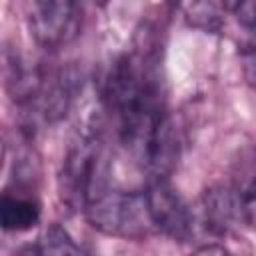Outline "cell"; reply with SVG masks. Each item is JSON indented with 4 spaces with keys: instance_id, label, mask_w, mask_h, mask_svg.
Masks as SVG:
<instances>
[{
    "instance_id": "9",
    "label": "cell",
    "mask_w": 256,
    "mask_h": 256,
    "mask_svg": "<svg viewBox=\"0 0 256 256\" xmlns=\"http://www.w3.org/2000/svg\"><path fill=\"white\" fill-rule=\"evenodd\" d=\"M244 30H246V40L240 48L242 68H244L246 80L252 86H256V26L254 28H244Z\"/></svg>"
},
{
    "instance_id": "6",
    "label": "cell",
    "mask_w": 256,
    "mask_h": 256,
    "mask_svg": "<svg viewBox=\"0 0 256 256\" xmlns=\"http://www.w3.org/2000/svg\"><path fill=\"white\" fill-rule=\"evenodd\" d=\"M202 218L212 234H226L238 222H244L240 190L230 186H214L202 196Z\"/></svg>"
},
{
    "instance_id": "2",
    "label": "cell",
    "mask_w": 256,
    "mask_h": 256,
    "mask_svg": "<svg viewBox=\"0 0 256 256\" xmlns=\"http://www.w3.org/2000/svg\"><path fill=\"white\" fill-rule=\"evenodd\" d=\"M60 198L68 208L84 212L90 202L110 190V156L98 130H82L70 144L60 170Z\"/></svg>"
},
{
    "instance_id": "8",
    "label": "cell",
    "mask_w": 256,
    "mask_h": 256,
    "mask_svg": "<svg viewBox=\"0 0 256 256\" xmlns=\"http://www.w3.org/2000/svg\"><path fill=\"white\" fill-rule=\"evenodd\" d=\"M34 254H80L84 252L82 246H78L72 236L58 224H50L44 234L38 238V244L30 248Z\"/></svg>"
},
{
    "instance_id": "11",
    "label": "cell",
    "mask_w": 256,
    "mask_h": 256,
    "mask_svg": "<svg viewBox=\"0 0 256 256\" xmlns=\"http://www.w3.org/2000/svg\"><path fill=\"white\" fill-rule=\"evenodd\" d=\"M234 14H236V20L244 28H254L256 26V0H236Z\"/></svg>"
},
{
    "instance_id": "3",
    "label": "cell",
    "mask_w": 256,
    "mask_h": 256,
    "mask_svg": "<svg viewBox=\"0 0 256 256\" xmlns=\"http://www.w3.org/2000/svg\"><path fill=\"white\" fill-rule=\"evenodd\" d=\"M90 224L104 234L124 236V238H144L156 232L150 216L148 200L142 192L106 190L84 210Z\"/></svg>"
},
{
    "instance_id": "5",
    "label": "cell",
    "mask_w": 256,
    "mask_h": 256,
    "mask_svg": "<svg viewBox=\"0 0 256 256\" xmlns=\"http://www.w3.org/2000/svg\"><path fill=\"white\" fill-rule=\"evenodd\" d=\"M80 20V0H34V34L46 48L74 38Z\"/></svg>"
},
{
    "instance_id": "7",
    "label": "cell",
    "mask_w": 256,
    "mask_h": 256,
    "mask_svg": "<svg viewBox=\"0 0 256 256\" xmlns=\"http://www.w3.org/2000/svg\"><path fill=\"white\" fill-rule=\"evenodd\" d=\"M40 220V206L34 198L20 194H2L0 202V224L6 232H24L36 226Z\"/></svg>"
},
{
    "instance_id": "10",
    "label": "cell",
    "mask_w": 256,
    "mask_h": 256,
    "mask_svg": "<svg viewBox=\"0 0 256 256\" xmlns=\"http://www.w3.org/2000/svg\"><path fill=\"white\" fill-rule=\"evenodd\" d=\"M240 198H242V210H244V222L256 226V176L254 180L240 190Z\"/></svg>"
},
{
    "instance_id": "4",
    "label": "cell",
    "mask_w": 256,
    "mask_h": 256,
    "mask_svg": "<svg viewBox=\"0 0 256 256\" xmlns=\"http://www.w3.org/2000/svg\"><path fill=\"white\" fill-rule=\"evenodd\" d=\"M156 232H162L174 240H190L194 234V212L184 198L170 186L168 178H150L146 190Z\"/></svg>"
},
{
    "instance_id": "1",
    "label": "cell",
    "mask_w": 256,
    "mask_h": 256,
    "mask_svg": "<svg viewBox=\"0 0 256 256\" xmlns=\"http://www.w3.org/2000/svg\"><path fill=\"white\" fill-rule=\"evenodd\" d=\"M104 102L122 144L150 178H168L178 162V140L156 60L146 52L120 56L104 80Z\"/></svg>"
}]
</instances>
